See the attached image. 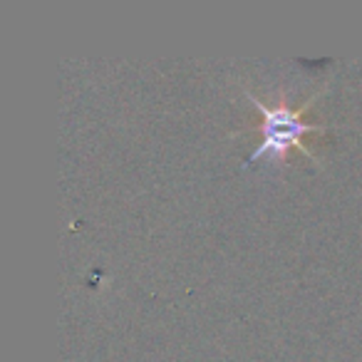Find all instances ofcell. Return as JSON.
I'll return each mask as SVG.
<instances>
[{
  "mask_svg": "<svg viewBox=\"0 0 362 362\" xmlns=\"http://www.w3.org/2000/svg\"><path fill=\"white\" fill-rule=\"evenodd\" d=\"M248 100L263 115V122H261V144L253 149V154L248 156L246 164H253V161L263 159V156H273V161H283L291 146H298L300 151L310 154L300 141L303 134H310V132L317 134V132H322V127L303 122V107H298V110L286 105L266 107L253 95H248Z\"/></svg>",
  "mask_w": 362,
  "mask_h": 362,
  "instance_id": "1",
  "label": "cell"
}]
</instances>
